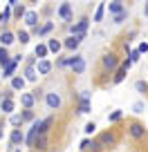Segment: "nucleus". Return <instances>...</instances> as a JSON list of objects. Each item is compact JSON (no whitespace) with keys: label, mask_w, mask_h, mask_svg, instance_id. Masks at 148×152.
Segmentation results:
<instances>
[{"label":"nucleus","mask_w":148,"mask_h":152,"mask_svg":"<svg viewBox=\"0 0 148 152\" xmlns=\"http://www.w3.org/2000/svg\"><path fill=\"white\" fill-rule=\"evenodd\" d=\"M101 65H103V69H108V72H117L119 69V58H117L112 52H108V54L101 56Z\"/></svg>","instance_id":"1"},{"label":"nucleus","mask_w":148,"mask_h":152,"mask_svg":"<svg viewBox=\"0 0 148 152\" xmlns=\"http://www.w3.org/2000/svg\"><path fill=\"white\" fill-rule=\"evenodd\" d=\"M146 132H148V128H146L144 123H139V121H133V123L128 125V134H130L133 139H137V141L146 137Z\"/></svg>","instance_id":"2"},{"label":"nucleus","mask_w":148,"mask_h":152,"mask_svg":"<svg viewBox=\"0 0 148 152\" xmlns=\"http://www.w3.org/2000/svg\"><path fill=\"white\" fill-rule=\"evenodd\" d=\"M88 25H90V20H88V18H81L79 23L70 25V34H72V36H85Z\"/></svg>","instance_id":"3"},{"label":"nucleus","mask_w":148,"mask_h":152,"mask_svg":"<svg viewBox=\"0 0 148 152\" xmlns=\"http://www.w3.org/2000/svg\"><path fill=\"white\" fill-rule=\"evenodd\" d=\"M45 103H47V107H49V110H61L63 99L56 94V92H47V94H45Z\"/></svg>","instance_id":"4"},{"label":"nucleus","mask_w":148,"mask_h":152,"mask_svg":"<svg viewBox=\"0 0 148 152\" xmlns=\"http://www.w3.org/2000/svg\"><path fill=\"white\" fill-rule=\"evenodd\" d=\"M70 67H72V72L74 74H83L85 72V61H83V56H70Z\"/></svg>","instance_id":"5"},{"label":"nucleus","mask_w":148,"mask_h":152,"mask_svg":"<svg viewBox=\"0 0 148 152\" xmlns=\"http://www.w3.org/2000/svg\"><path fill=\"white\" fill-rule=\"evenodd\" d=\"M25 139H27V137L23 134V130H20V128H14V130H11V134H9V143H11L9 148H11V150H16V145H20Z\"/></svg>","instance_id":"6"},{"label":"nucleus","mask_w":148,"mask_h":152,"mask_svg":"<svg viewBox=\"0 0 148 152\" xmlns=\"http://www.w3.org/2000/svg\"><path fill=\"white\" fill-rule=\"evenodd\" d=\"M47 54H49L47 43H38V45H36V49H34V56H36V61H47Z\"/></svg>","instance_id":"7"},{"label":"nucleus","mask_w":148,"mask_h":152,"mask_svg":"<svg viewBox=\"0 0 148 152\" xmlns=\"http://www.w3.org/2000/svg\"><path fill=\"white\" fill-rule=\"evenodd\" d=\"M56 14H58L61 20H72V5H70V2H63V5L58 7Z\"/></svg>","instance_id":"8"},{"label":"nucleus","mask_w":148,"mask_h":152,"mask_svg":"<svg viewBox=\"0 0 148 152\" xmlns=\"http://www.w3.org/2000/svg\"><path fill=\"white\" fill-rule=\"evenodd\" d=\"M85 36H70V38H65V43H63V47H67L70 49V52H74V49L79 47V45H81V40Z\"/></svg>","instance_id":"9"},{"label":"nucleus","mask_w":148,"mask_h":152,"mask_svg":"<svg viewBox=\"0 0 148 152\" xmlns=\"http://www.w3.org/2000/svg\"><path fill=\"white\" fill-rule=\"evenodd\" d=\"M124 11H126V7H124L121 0H115V2H110V5H108V14L110 16H119V14H124Z\"/></svg>","instance_id":"10"},{"label":"nucleus","mask_w":148,"mask_h":152,"mask_svg":"<svg viewBox=\"0 0 148 152\" xmlns=\"http://www.w3.org/2000/svg\"><path fill=\"white\" fill-rule=\"evenodd\" d=\"M25 25L32 27V29H38V14L36 11H27L25 14Z\"/></svg>","instance_id":"11"},{"label":"nucleus","mask_w":148,"mask_h":152,"mask_svg":"<svg viewBox=\"0 0 148 152\" xmlns=\"http://www.w3.org/2000/svg\"><path fill=\"white\" fill-rule=\"evenodd\" d=\"M14 40H18L16 34H11V31H2V34H0V47H9Z\"/></svg>","instance_id":"12"},{"label":"nucleus","mask_w":148,"mask_h":152,"mask_svg":"<svg viewBox=\"0 0 148 152\" xmlns=\"http://www.w3.org/2000/svg\"><path fill=\"white\" fill-rule=\"evenodd\" d=\"M96 141H99L101 145H112V143L117 141V137H115V134H112V132H101Z\"/></svg>","instance_id":"13"},{"label":"nucleus","mask_w":148,"mask_h":152,"mask_svg":"<svg viewBox=\"0 0 148 152\" xmlns=\"http://www.w3.org/2000/svg\"><path fill=\"white\" fill-rule=\"evenodd\" d=\"M14 107H16L14 99H2V101H0V110H2V114H11Z\"/></svg>","instance_id":"14"},{"label":"nucleus","mask_w":148,"mask_h":152,"mask_svg":"<svg viewBox=\"0 0 148 152\" xmlns=\"http://www.w3.org/2000/svg\"><path fill=\"white\" fill-rule=\"evenodd\" d=\"M20 103H23L25 110H32L34 103H36V96L34 94H20Z\"/></svg>","instance_id":"15"},{"label":"nucleus","mask_w":148,"mask_h":152,"mask_svg":"<svg viewBox=\"0 0 148 152\" xmlns=\"http://www.w3.org/2000/svg\"><path fill=\"white\" fill-rule=\"evenodd\" d=\"M79 112L81 114H88L90 112V94H81V103H79Z\"/></svg>","instance_id":"16"},{"label":"nucleus","mask_w":148,"mask_h":152,"mask_svg":"<svg viewBox=\"0 0 148 152\" xmlns=\"http://www.w3.org/2000/svg\"><path fill=\"white\" fill-rule=\"evenodd\" d=\"M52 63L49 61H38L36 63V72H38V74H49V72H52Z\"/></svg>","instance_id":"17"},{"label":"nucleus","mask_w":148,"mask_h":152,"mask_svg":"<svg viewBox=\"0 0 148 152\" xmlns=\"http://www.w3.org/2000/svg\"><path fill=\"white\" fill-rule=\"evenodd\" d=\"M47 47H49V52H52V54H58L63 49V43L58 40V38H49V40H47Z\"/></svg>","instance_id":"18"},{"label":"nucleus","mask_w":148,"mask_h":152,"mask_svg":"<svg viewBox=\"0 0 148 152\" xmlns=\"http://www.w3.org/2000/svg\"><path fill=\"white\" fill-rule=\"evenodd\" d=\"M52 29H54V23H52V20H47V23H45L43 27H38V29H34V31L38 34V38H43V36H47V34L52 31Z\"/></svg>","instance_id":"19"},{"label":"nucleus","mask_w":148,"mask_h":152,"mask_svg":"<svg viewBox=\"0 0 148 152\" xmlns=\"http://www.w3.org/2000/svg\"><path fill=\"white\" fill-rule=\"evenodd\" d=\"M52 123H54L52 116H47V119L38 121V130H40V134H47V132H49V128H52Z\"/></svg>","instance_id":"20"},{"label":"nucleus","mask_w":148,"mask_h":152,"mask_svg":"<svg viewBox=\"0 0 148 152\" xmlns=\"http://www.w3.org/2000/svg\"><path fill=\"white\" fill-rule=\"evenodd\" d=\"M34 150H40V152L47 150V134H40V137L36 139V143H34Z\"/></svg>","instance_id":"21"},{"label":"nucleus","mask_w":148,"mask_h":152,"mask_svg":"<svg viewBox=\"0 0 148 152\" xmlns=\"http://www.w3.org/2000/svg\"><path fill=\"white\" fill-rule=\"evenodd\" d=\"M14 61V58H9V52H7V47H0V65H2V69H5L9 63Z\"/></svg>","instance_id":"22"},{"label":"nucleus","mask_w":148,"mask_h":152,"mask_svg":"<svg viewBox=\"0 0 148 152\" xmlns=\"http://www.w3.org/2000/svg\"><path fill=\"white\" fill-rule=\"evenodd\" d=\"M25 83H27V81H25V76H14V78H11V90H23V87H25Z\"/></svg>","instance_id":"23"},{"label":"nucleus","mask_w":148,"mask_h":152,"mask_svg":"<svg viewBox=\"0 0 148 152\" xmlns=\"http://www.w3.org/2000/svg\"><path fill=\"white\" fill-rule=\"evenodd\" d=\"M126 74H128V69H124V67L119 65V69L115 72V78H112V83L115 85H119V83H124V78H126Z\"/></svg>","instance_id":"24"},{"label":"nucleus","mask_w":148,"mask_h":152,"mask_svg":"<svg viewBox=\"0 0 148 152\" xmlns=\"http://www.w3.org/2000/svg\"><path fill=\"white\" fill-rule=\"evenodd\" d=\"M36 78H38V72H36V67H27V69H25V81L36 83Z\"/></svg>","instance_id":"25"},{"label":"nucleus","mask_w":148,"mask_h":152,"mask_svg":"<svg viewBox=\"0 0 148 152\" xmlns=\"http://www.w3.org/2000/svg\"><path fill=\"white\" fill-rule=\"evenodd\" d=\"M16 65H18V63H16V61H11L9 65H7L5 69H2V76H5V78H14V72H16Z\"/></svg>","instance_id":"26"},{"label":"nucleus","mask_w":148,"mask_h":152,"mask_svg":"<svg viewBox=\"0 0 148 152\" xmlns=\"http://www.w3.org/2000/svg\"><path fill=\"white\" fill-rule=\"evenodd\" d=\"M121 116H124V112H121V110L110 112V114H108V123H117V121H121Z\"/></svg>","instance_id":"27"},{"label":"nucleus","mask_w":148,"mask_h":152,"mask_svg":"<svg viewBox=\"0 0 148 152\" xmlns=\"http://www.w3.org/2000/svg\"><path fill=\"white\" fill-rule=\"evenodd\" d=\"M9 123L14 125V128H20V125L25 123V121H23V114H11V119H9Z\"/></svg>","instance_id":"28"},{"label":"nucleus","mask_w":148,"mask_h":152,"mask_svg":"<svg viewBox=\"0 0 148 152\" xmlns=\"http://www.w3.org/2000/svg\"><path fill=\"white\" fill-rule=\"evenodd\" d=\"M16 38H18V40H20V43H23V45H27V43H29V31H25V29H20V31L16 34Z\"/></svg>","instance_id":"29"},{"label":"nucleus","mask_w":148,"mask_h":152,"mask_svg":"<svg viewBox=\"0 0 148 152\" xmlns=\"http://www.w3.org/2000/svg\"><path fill=\"white\" fill-rule=\"evenodd\" d=\"M103 11H105V5L101 2V5L96 7V11H94V23H101V18H103Z\"/></svg>","instance_id":"30"},{"label":"nucleus","mask_w":148,"mask_h":152,"mask_svg":"<svg viewBox=\"0 0 148 152\" xmlns=\"http://www.w3.org/2000/svg\"><path fill=\"white\" fill-rule=\"evenodd\" d=\"M135 90H137L139 94H146V92H148V83L146 81H137V83H135Z\"/></svg>","instance_id":"31"},{"label":"nucleus","mask_w":148,"mask_h":152,"mask_svg":"<svg viewBox=\"0 0 148 152\" xmlns=\"http://www.w3.org/2000/svg\"><path fill=\"white\" fill-rule=\"evenodd\" d=\"M9 16H11V7L7 5V9L0 14V23H9Z\"/></svg>","instance_id":"32"},{"label":"nucleus","mask_w":148,"mask_h":152,"mask_svg":"<svg viewBox=\"0 0 148 152\" xmlns=\"http://www.w3.org/2000/svg\"><path fill=\"white\" fill-rule=\"evenodd\" d=\"M141 58V52L139 49H130V63H137Z\"/></svg>","instance_id":"33"},{"label":"nucleus","mask_w":148,"mask_h":152,"mask_svg":"<svg viewBox=\"0 0 148 152\" xmlns=\"http://www.w3.org/2000/svg\"><path fill=\"white\" fill-rule=\"evenodd\" d=\"M34 116H36L34 110H25V112H23V121H34Z\"/></svg>","instance_id":"34"},{"label":"nucleus","mask_w":148,"mask_h":152,"mask_svg":"<svg viewBox=\"0 0 148 152\" xmlns=\"http://www.w3.org/2000/svg\"><path fill=\"white\" fill-rule=\"evenodd\" d=\"M83 130H85V134H94V130H96V123H94V121H90V123H88Z\"/></svg>","instance_id":"35"},{"label":"nucleus","mask_w":148,"mask_h":152,"mask_svg":"<svg viewBox=\"0 0 148 152\" xmlns=\"http://www.w3.org/2000/svg\"><path fill=\"white\" fill-rule=\"evenodd\" d=\"M126 18H128V9H126V11H124V14H119V16H115V23H117V25H121V23H124V20H126Z\"/></svg>","instance_id":"36"},{"label":"nucleus","mask_w":148,"mask_h":152,"mask_svg":"<svg viewBox=\"0 0 148 152\" xmlns=\"http://www.w3.org/2000/svg\"><path fill=\"white\" fill-rule=\"evenodd\" d=\"M90 145H92V141H90V139H83V141H81V145H79V150L83 152V150H88Z\"/></svg>","instance_id":"37"},{"label":"nucleus","mask_w":148,"mask_h":152,"mask_svg":"<svg viewBox=\"0 0 148 152\" xmlns=\"http://www.w3.org/2000/svg\"><path fill=\"white\" fill-rule=\"evenodd\" d=\"M133 112H137V114H141V112H144V103H141V101H137V103L133 105Z\"/></svg>","instance_id":"38"},{"label":"nucleus","mask_w":148,"mask_h":152,"mask_svg":"<svg viewBox=\"0 0 148 152\" xmlns=\"http://www.w3.org/2000/svg\"><path fill=\"white\" fill-rule=\"evenodd\" d=\"M90 148H92V152H101V150H103V145H101L99 141H92V145H90Z\"/></svg>","instance_id":"39"},{"label":"nucleus","mask_w":148,"mask_h":152,"mask_svg":"<svg viewBox=\"0 0 148 152\" xmlns=\"http://www.w3.org/2000/svg\"><path fill=\"white\" fill-rule=\"evenodd\" d=\"M137 49H139V52H141V54H146V52H148V43H141V45H139Z\"/></svg>","instance_id":"40"},{"label":"nucleus","mask_w":148,"mask_h":152,"mask_svg":"<svg viewBox=\"0 0 148 152\" xmlns=\"http://www.w3.org/2000/svg\"><path fill=\"white\" fill-rule=\"evenodd\" d=\"M130 65H133V63H130V58H126V61L121 63V67H124V69H130Z\"/></svg>","instance_id":"41"},{"label":"nucleus","mask_w":148,"mask_h":152,"mask_svg":"<svg viewBox=\"0 0 148 152\" xmlns=\"http://www.w3.org/2000/svg\"><path fill=\"white\" fill-rule=\"evenodd\" d=\"M2 128H5V119L0 116V139H2V134H5V130H2Z\"/></svg>","instance_id":"42"},{"label":"nucleus","mask_w":148,"mask_h":152,"mask_svg":"<svg viewBox=\"0 0 148 152\" xmlns=\"http://www.w3.org/2000/svg\"><path fill=\"white\" fill-rule=\"evenodd\" d=\"M5 99H14V90H11V87H9V90H5Z\"/></svg>","instance_id":"43"},{"label":"nucleus","mask_w":148,"mask_h":152,"mask_svg":"<svg viewBox=\"0 0 148 152\" xmlns=\"http://www.w3.org/2000/svg\"><path fill=\"white\" fill-rule=\"evenodd\" d=\"M146 16H148V5H146Z\"/></svg>","instance_id":"44"},{"label":"nucleus","mask_w":148,"mask_h":152,"mask_svg":"<svg viewBox=\"0 0 148 152\" xmlns=\"http://www.w3.org/2000/svg\"><path fill=\"white\" fill-rule=\"evenodd\" d=\"M14 152H20V150H18V148H16V150H14Z\"/></svg>","instance_id":"45"},{"label":"nucleus","mask_w":148,"mask_h":152,"mask_svg":"<svg viewBox=\"0 0 148 152\" xmlns=\"http://www.w3.org/2000/svg\"><path fill=\"white\" fill-rule=\"evenodd\" d=\"M135 152H137V150H135Z\"/></svg>","instance_id":"46"}]
</instances>
